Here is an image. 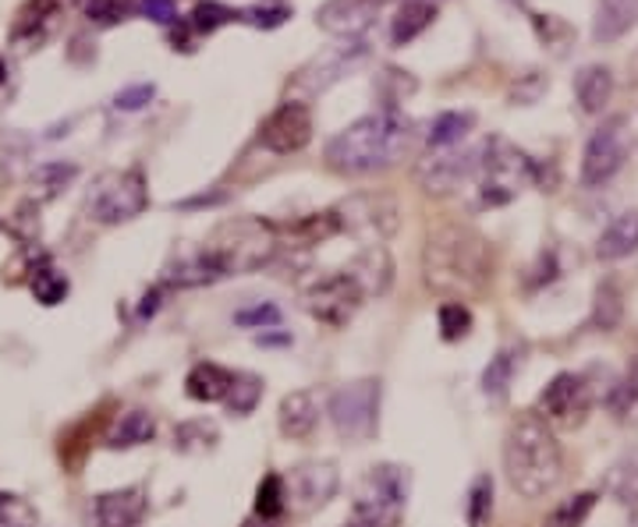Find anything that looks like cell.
<instances>
[{
	"mask_svg": "<svg viewBox=\"0 0 638 527\" xmlns=\"http://www.w3.org/2000/svg\"><path fill=\"white\" fill-rule=\"evenodd\" d=\"M362 287L351 280V273H330L323 280H316L306 298H301V304H306V312L323 322V326H333V330H344L351 319H355V312L362 309Z\"/></svg>",
	"mask_w": 638,
	"mask_h": 527,
	"instance_id": "cell-11",
	"label": "cell"
},
{
	"mask_svg": "<svg viewBox=\"0 0 638 527\" xmlns=\"http://www.w3.org/2000/svg\"><path fill=\"white\" fill-rule=\"evenodd\" d=\"M153 96H157V89L153 85H131V89H121L114 96V107L117 110H142L146 104H153Z\"/></svg>",
	"mask_w": 638,
	"mask_h": 527,
	"instance_id": "cell-49",
	"label": "cell"
},
{
	"mask_svg": "<svg viewBox=\"0 0 638 527\" xmlns=\"http://www.w3.org/2000/svg\"><path fill=\"white\" fill-rule=\"evenodd\" d=\"M472 178L479 189V209H497L540 181V166L529 160V152L511 146L508 139H490L479 152Z\"/></svg>",
	"mask_w": 638,
	"mask_h": 527,
	"instance_id": "cell-5",
	"label": "cell"
},
{
	"mask_svg": "<svg viewBox=\"0 0 638 527\" xmlns=\"http://www.w3.org/2000/svg\"><path fill=\"white\" fill-rule=\"evenodd\" d=\"M472 128H476V114L472 110H447V114H440L429 125L426 142L433 149H450V146H458Z\"/></svg>",
	"mask_w": 638,
	"mask_h": 527,
	"instance_id": "cell-30",
	"label": "cell"
},
{
	"mask_svg": "<svg viewBox=\"0 0 638 527\" xmlns=\"http://www.w3.org/2000/svg\"><path fill=\"white\" fill-rule=\"evenodd\" d=\"M153 435H157V418L142 411V407H131V411L117 415V421L110 424L107 447L110 450H136V447H146Z\"/></svg>",
	"mask_w": 638,
	"mask_h": 527,
	"instance_id": "cell-24",
	"label": "cell"
},
{
	"mask_svg": "<svg viewBox=\"0 0 638 527\" xmlns=\"http://www.w3.org/2000/svg\"><path fill=\"white\" fill-rule=\"evenodd\" d=\"M493 514V478L490 474H479L468 488V503H465V520L468 527H486Z\"/></svg>",
	"mask_w": 638,
	"mask_h": 527,
	"instance_id": "cell-37",
	"label": "cell"
},
{
	"mask_svg": "<svg viewBox=\"0 0 638 527\" xmlns=\"http://www.w3.org/2000/svg\"><path fill=\"white\" fill-rule=\"evenodd\" d=\"M280 234H288L298 248H306V245H323L327 237L341 234V219H338V213H333V209H327V213H309V216L295 219V224H288L284 230L277 227V237H280Z\"/></svg>",
	"mask_w": 638,
	"mask_h": 527,
	"instance_id": "cell-28",
	"label": "cell"
},
{
	"mask_svg": "<svg viewBox=\"0 0 638 527\" xmlns=\"http://www.w3.org/2000/svg\"><path fill=\"white\" fill-rule=\"evenodd\" d=\"M405 503H408V471L380 464L359 482L351 514H355V520L373 527H397L401 514H405Z\"/></svg>",
	"mask_w": 638,
	"mask_h": 527,
	"instance_id": "cell-7",
	"label": "cell"
},
{
	"mask_svg": "<svg viewBox=\"0 0 638 527\" xmlns=\"http://www.w3.org/2000/svg\"><path fill=\"white\" fill-rule=\"evenodd\" d=\"M277 227L266 224L259 216H238L221 224L210 241L203 245L210 251V259L221 266L224 277H242V273H256L266 262L277 255Z\"/></svg>",
	"mask_w": 638,
	"mask_h": 527,
	"instance_id": "cell-4",
	"label": "cell"
},
{
	"mask_svg": "<svg viewBox=\"0 0 638 527\" xmlns=\"http://www.w3.org/2000/svg\"><path fill=\"white\" fill-rule=\"evenodd\" d=\"M231 386H234V372H227L216 362H199L189 376H184V394L195 404H221L231 397Z\"/></svg>",
	"mask_w": 638,
	"mask_h": 527,
	"instance_id": "cell-21",
	"label": "cell"
},
{
	"mask_svg": "<svg viewBox=\"0 0 638 527\" xmlns=\"http://www.w3.org/2000/svg\"><path fill=\"white\" fill-rule=\"evenodd\" d=\"M288 488V503L295 514H312V509L327 506L338 492V467L333 464H301L291 471Z\"/></svg>",
	"mask_w": 638,
	"mask_h": 527,
	"instance_id": "cell-17",
	"label": "cell"
},
{
	"mask_svg": "<svg viewBox=\"0 0 638 527\" xmlns=\"http://www.w3.org/2000/svg\"><path fill=\"white\" fill-rule=\"evenodd\" d=\"M635 22H638V0H599L596 22H593V40L603 46L617 43Z\"/></svg>",
	"mask_w": 638,
	"mask_h": 527,
	"instance_id": "cell-23",
	"label": "cell"
},
{
	"mask_svg": "<svg viewBox=\"0 0 638 527\" xmlns=\"http://www.w3.org/2000/svg\"><path fill=\"white\" fill-rule=\"evenodd\" d=\"M238 19L248 22V25H256V29H277V25H284L291 19V11L284 4H277V8H248V11L238 14Z\"/></svg>",
	"mask_w": 638,
	"mask_h": 527,
	"instance_id": "cell-46",
	"label": "cell"
},
{
	"mask_svg": "<svg viewBox=\"0 0 638 527\" xmlns=\"http://www.w3.org/2000/svg\"><path fill=\"white\" fill-rule=\"evenodd\" d=\"M625 117H610V121H603L593 139L585 142V152H582V189H603L620 166H625V157H628V131H625Z\"/></svg>",
	"mask_w": 638,
	"mask_h": 527,
	"instance_id": "cell-10",
	"label": "cell"
},
{
	"mask_svg": "<svg viewBox=\"0 0 638 527\" xmlns=\"http://www.w3.org/2000/svg\"><path fill=\"white\" fill-rule=\"evenodd\" d=\"M29 287H32V294H36V301H40V304H46V309H54V304H61L64 298H68V291H72L68 277H64L61 269H54V266H40V269H32V280H29Z\"/></svg>",
	"mask_w": 638,
	"mask_h": 527,
	"instance_id": "cell-33",
	"label": "cell"
},
{
	"mask_svg": "<svg viewBox=\"0 0 638 527\" xmlns=\"http://www.w3.org/2000/svg\"><path fill=\"white\" fill-rule=\"evenodd\" d=\"M596 492H578V496L564 499L557 509L550 514L546 527H582L585 520H589V514L596 509Z\"/></svg>",
	"mask_w": 638,
	"mask_h": 527,
	"instance_id": "cell-39",
	"label": "cell"
},
{
	"mask_svg": "<svg viewBox=\"0 0 638 527\" xmlns=\"http://www.w3.org/2000/svg\"><path fill=\"white\" fill-rule=\"evenodd\" d=\"M436 326H440V336L447 344H458V340L472 333V312H468L465 301H444L436 309Z\"/></svg>",
	"mask_w": 638,
	"mask_h": 527,
	"instance_id": "cell-35",
	"label": "cell"
},
{
	"mask_svg": "<svg viewBox=\"0 0 638 527\" xmlns=\"http://www.w3.org/2000/svg\"><path fill=\"white\" fill-rule=\"evenodd\" d=\"M503 471L522 499H543L564 478V450L550 424L529 411L518 415L503 439Z\"/></svg>",
	"mask_w": 638,
	"mask_h": 527,
	"instance_id": "cell-3",
	"label": "cell"
},
{
	"mask_svg": "<svg viewBox=\"0 0 638 527\" xmlns=\"http://www.w3.org/2000/svg\"><path fill=\"white\" fill-rule=\"evenodd\" d=\"M8 78V64L4 61H0V82H4Z\"/></svg>",
	"mask_w": 638,
	"mask_h": 527,
	"instance_id": "cell-53",
	"label": "cell"
},
{
	"mask_svg": "<svg viewBox=\"0 0 638 527\" xmlns=\"http://www.w3.org/2000/svg\"><path fill=\"white\" fill-rule=\"evenodd\" d=\"M149 514V499L139 485L131 488H114L96 496L93 503V524L96 527H139Z\"/></svg>",
	"mask_w": 638,
	"mask_h": 527,
	"instance_id": "cell-18",
	"label": "cell"
},
{
	"mask_svg": "<svg viewBox=\"0 0 638 527\" xmlns=\"http://www.w3.org/2000/svg\"><path fill=\"white\" fill-rule=\"evenodd\" d=\"M259 397H263V379L259 376H248V372H245V376H234L231 397H227L231 415H238V418L252 415V411H256Z\"/></svg>",
	"mask_w": 638,
	"mask_h": 527,
	"instance_id": "cell-41",
	"label": "cell"
},
{
	"mask_svg": "<svg viewBox=\"0 0 638 527\" xmlns=\"http://www.w3.org/2000/svg\"><path fill=\"white\" fill-rule=\"evenodd\" d=\"M383 0H327L316 11V22L338 40H359L362 32L380 19Z\"/></svg>",
	"mask_w": 638,
	"mask_h": 527,
	"instance_id": "cell-16",
	"label": "cell"
},
{
	"mask_svg": "<svg viewBox=\"0 0 638 527\" xmlns=\"http://www.w3.org/2000/svg\"><path fill=\"white\" fill-rule=\"evenodd\" d=\"M277 421H280V432L288 439H309L319 424V404L309 389H291L288 397L280 400L277 407Z\"/></svg>",
	"mask_w": 638,
	"mask_h": 527,
	"instance_id": "cell-19",
	"label": "cell"
},
{
	"mask_svg": "<svg viewBox=\"0 0 638 527\" xmlns=\"http://www.w3.org/2000/svg\"><path fill=\"white\" fill-rule=\"evenodd\" d=\"M86 14H89L93 22H99V25H114V22H121L125 14H128V4H125V0H89Z\"/></svg>",
	"mask_w": 638,
	"mask_h": 527,
	"instance_id": "cell-48",
	"label": "cell"
},
{
	"mask_svg": "<svg viewBox=\"0 0 638 527\" xmlns=\"http://www.w3.org/2000/svg\"><path fill=\"white\" fill-rule=\"evenodd\" d=\"M423 273L436 294L461 301L479 294L493 277V251L486 237L465 224H440L423 248Z\"/></svg>",
	"mask_w": 638,
	"mask_h": 527,
	"instance_id": "cell-1",
	"label": "cell"
},
{
	"mask_svg": "<svg viewBox=\"0 0 638 527\" xmlns=\"http://www.w3.org/2000/svg\"><path fill=\"white\" fill-rule=\"evenodd\" d=\"M78 178V166L72 163H43L32 170V192L40 198H57Z\"/></svg>",
	"mask_w": 638,
	"mask_h": 527,
	"instance_id": "cell-32",
	"label": "cell"
},
{
	"mask_svg": "<svg viewBox=\"0 0 638 527\" xmlns=\"http://www.w3.org/2000/svg\"><path fill=\"white\" fill-rule=\"evenodd\" d=\"M333 213L341 219V230L373 237V241H383V237H391L397 230V206L391 195H376V192L351 195Z\"/></svg>",
	"mask_w": 638,
	"mask_h": 527,
	"instance_id": "cell-12",
	"label": "cell"
},
{
	"mask_svg": "<svg viewBox=\"0 0 638 527\" xmlns=\"http://www.w3.org/2000/svg\"><path fill=\"white\" fill-rule=\"evenodd\" d=\"M631 251H638V213H620L610 219V227L599 234L596 259L617 262V259H628Z\"/></svg>",
	"mask_w": 638,
	"mask_h": 527,
	"instance_id": "cell-25",
	"label": "cell"
},
{
	"mask_svg": "<svg viewBox=\"0 0 638 527\" xmlns=\"http://www.w3.org/2000/svg\"><path fill=\"white\" fill-rule=\"evenodd\" d=\"M589 411V386H585L582 376L575 372H561L546 383V389L540 394V415L543 421L564 424V429H575V424Z\"/></svg>",
	"mask_w": 638,
	"mask_h": 527,
	"instance_id": "cell-14",
	"label": "cell"
},
{
	"mask_svg": "<svg viewBox=\"0 0 638 527\" xmlns=\"http://www.w3.org/2000/svg\"><path fill=\"white\" fill-rule=\"evenodd\" d=\"M263 527H274V524H270V520H263Z\"/></svg>",
	"mask_w": 638,
	"mask_h": 527,
	"instance_id": "cell-54",
	"label": "cell"
},
{
	"mask_svg": "<svg viewBox=\"0 0 638 527\" xmlns=\"http://www.w3.org/2000/svg\"><path fill=\"white\" fill-rule=\"evenodd\" d=\"M142 14L146 19H153L160 25H174L178 22V8H174V0H142Z\"/></svg>",
	"mask_w": 638,
	"mask_h": 527,
	"instance_id": "cell-50",
	"label": "cell"
},
{
	"mask_svg": "<svg viewBox=\"0 0 638 527\" xmlns=\"http://www.w3.org/2000/svg\"><path fill=\"white\" fill-rule=\"evenodd\" d=\"M344 273H351V280H355L362 287V294H383L391 287V277H394V262L383 245H369L355 262H351Z\"/></svg>",
	"mask_w": 638,
	"mask_h": 527,
	"instance_id": "cell-20",
	"label": "cell"
},
{
	"mask_svg": "<svg viewBox=\"0 0 638 527\" xmlns=\"http://www.w3.org/2000/svg\"><path fill=\"white\" fill-rule=\"evenodd\" d=\"M369 61V43L365 40H338L333 46L319 50L312 61H306L295 75V93L301 96H319L327 93L330 85H338L344 75H351L355 67Z\"/></svg>",
	"mask_w": 638,
	"mask_h": 527,
	"instance_id": "cell-9",
	"label": "cell"
},
{
	"mask_svg": "<svg viewBox=\"0 0 638 527\" xmlns=\"http://www.w3.org/2000/svg\"><path fill=\"white\" fill-rule=\"evenodd\" d=\"M216 439H221V432H216L213 421H206V418L184 421V424H178V432H174V450H181V453H206V450L216 447Z\"/></svg>",
	"mask_w": 638,
	"mask_h": 527,
	"instance_id": "cell-34",
	"label": "cell"
},
{
	"mask_svg": "<svg viewBox=\"0 0 638 527\" xmlns=\"http://www.w3.org/2000/svg\"><path fill=\"white\" fill-rule=\"evenodd\" d=\"M160 298H163V287H153L146 298H142V304H139V319H146V315H153L157 309H160Z\"/></svg>",
	"mask_w": 638,
	"mask_h": 527,
	"instance_id": "cell-51",
	"label": "cell"
},
{
	"mask_svg": "<svg viewBox=\"0 0 638 527\" xmlns=\"http://www.w3.org/2000/svg\"><path fill=\"white\" fill-rule=\"evenodd\" d=\"M234 322H238V326H248V330H270L280 322V309L270 301H259V304H252V309L234 315Z\"/></svg>",
	"mask_w": 638,
	"mask_h": 527,
	"instance_id": "cell-44",
	"label": "cell"
},
{
	"mask_svg": "<svg viewBox=\"0 0 638 527\" xmlns=\"http://www.w3.org/2000/svg\"><path fill=\"white\" fill-rule=\"evenodd\" d=\"M11 227H14V234L22 237V241H32V237L40 234V206H36V202H22V206L14 209Z\"/></svg>",
	"mask_w": 638,
	"mask_h": 527,
	"instance_id": "cell-47",
	"label": "cell"
},
{
	"mask_svg": "<svg viewBox=\"0 0 638 527\" xmlns=\"http://www.w3.org/2000/svg\"><path fill=\"white\" fill-rule=\"evenodd\" d=\"M412 146V121L397 107L359 117L327 146V163L338 174H376L394 166Z\"/></svg>",
	"mask_w": 638,
	"mask_h": 527,
	"instance_id": "cell-2",
	"label": "cell"
},
{
	"mask_svg": "<svg viewBox=\"0 0 638 527\" xmlns=\"http://www.w3.org/2000/svg\"><path fill=\"white\" fill-rule=\"evenodd\" d=\"M256 517L263 520H277L284 509H288V488H284V478L280 474H266L256 488Z\"/></svg>",
	"mask_w": 638,
	"mask_h": 527,
	"instance_id": "cell-36",
	"label": "cell"
},
{
	"mask_svg": "<svg viewBox=\"0 0 638 527\" xmlns=\"http://www.w3.org/2000/svg\"><path fill=\"white\" fill-rule=\"evenodd\" d=\"M259 142L270 152H277V157H291V152H301L312 142V114H309V107L298 104V99L280 104L263 121Z\"/></svg>",
	"mask_w": 638,
	"mask_h": 527,
	"instance_id": "cell-13",
	"label": "cell"
},
{
	"mask_svg": "<svg viewBox=\"0 0 638 527\" xmlns=\"http://www.w3.org/2000/svg\"><path fill=\"white\" fill-rule=\"evenodd\" d=\"M216 280H224V273H221V266L210 259L206 248L181 255V259L167 269V277H163L167 287H181V291H189V287H206V283H216Z\"/></svg>",
	"mask_w": 638,
	"mask_h": 527,
	"instance_id": "cell-22",
	"label": "cell"
},
{
	"mask_svg": "<svg viewBox=\"0 0 638 527\" xmlns=\"http://www.w3.org/2000/svg\"><path fill=\"white\" fill-rule=\"evenodd\" d=\"M259 344H288V336H259Z\"/></svg>",
	"mask_w": 638,
	"mask_h": 527,
	"instance_id": "cell-52",
	"label": "cell"
},
{
	"mask_svg": "<svg viewBox=\"0 0 638 527\" xmlns=\"http://www.w3.org/2000/svg\"><path fill=\"white\" fill-rule=\"evenodd\" d=\"M546 75H540V72H529V75H522L514 85H511V104H522V107H529V104H535L543 93H546Z\"/></svg>",
	"mask_w": 638,
	"mask_h": 527,
	"instance_id": "cell-45",
	"label": "cell"
},
{
	"mask_svg": "<svg viewBox=\"0 0 638 527\" xmlns=\"http://www.w3.org/2000/svg\"><path fill=\"white\" fill-rule=\"evenodd\" d=\"M620 315H625V298H620L617 283H599L593 301V326L603 333H614L620 326Z\"/></svg>",
	"mask_w": 638,
	"mask_h": 527,
	"instance_id": "cell-31",
	"label": "cell"
},
{
	"mask_svg": "<svg viewBox=\"0 0 638 527\" xmlns=\"http://www.w3.org/2000/svg\"><path fill=\"white\" fill-rule=\"evenodd\" d=\"M476 163H479V152L440 149V152H433V157L418 160L415 181H418V189L429 195H450L455 189H461V181L476 174Z\"/></svg>",
	"mask_w": 638,
	"mask_h": 527,
	"instance_id": "cell-15",
	"label": "cell"
},
{
	"mask_svg": "<svg viewBox=\"0 0 638 527\" xmlns=\"http://www.w3.org/2000/svg\"><path fill=\"white\" fill-rule=\"evenodd\" d=\"M610 492H614V499L625 503V506H635V503H638V450H635V453H625V456H620V461L614 464Z\"/></svg>",
	"mask_w": 638,
	"mask_h": 527,
	"instance_id": "cell-38",
	"label": "cell"
},
{
	"mask_svg": "<svg viewBox=\"0 0 638 527\" xmlns=\"http://www.w3.org/2000/svg\"><path fill=\"white\" fill-rule=\"evenodd\" d=\"M231 19H238L231 8H224V4H216V0H206V4H199L195 11H192V19H189V25L195 29V32H216L221 25H227Z\"/></svg>",
	"mask_w": 638,
	"mask_h": 527,
	"instance_id": "cell-42",
	"label": "cell"
},
{
	"mask_svg": "<svg viewBox=\"0 0 638 527\" xmlns=\"http://www.w3.org/2000/svg\"><path fill=\"white\" fill-rule=\"evenodd\" d=\"M327 415L344 443H369L380 429V383L359 379L330 394Z\"/></svg>",
	"mask_w": 638,
	"mask_h": 527,
	"instance_id": "cell-8",
	"label": "cell"
},
{
	"mask_svg": "<svg viewBox=\"0 0 638 527\" xmlns=\"http://www.w3.org/2000/svg\"><path fill=\"white\" fill-rule=\"evenodd\" d=\"M607 407H610L617 418H625L631 407H638V358H631V365L625 368V376H620V379L610 386Z\"/></svg>",
	"mask_w": 638,
	"mask_h": 527,
	"instance_id": "cell-40",
	"label": "cell"
},
{
	"mask_svg": "<svg viewBox=\"0 0 638 527\" xmlns=\"http://www.w3.org/2000/svg\"><path fill=\"white\" fill-rule=\"evenodd\" d=\"M575 96H578V107H582L585 114H603V107H607L610 96H614V75H610V67H603V64L582 67L578 78H575Z\"/></svg>",
	"mask_w": 638,
	"mask_h": 527,
	"instance_id": "cell-26",
	"label": "cell"
},
{
	"mask_svg": "<svg viewBox=\"0 0 638 527\" xmlns=\"http://www.w3.org/2000/svg\"><path fill=\"white\" fill-rule=\"evenodd\" d=\"M518 362H522V354H518L514 347L497 351V358H490V365H486V372H482V394L490 400L508 397V389L514 383V372H518Z\"/></svg>",
	"mask_w": 638,
	"mask_h": 527,
	"instance_id": "cell-29",
	"label": "cell"
},
{
	"mask_svg": "<svg viewBox=\"0 0 638 527\" xmlns=\"http://www.w3.org/2000/svg\"><path fill=\"white\" fill-rule=\"evenodd\" d=\"M436 22V8L433 0H405L394 14L391 25V43L394 46H408L412 40H418L423 32Z\"/></svg>",
	"mask_w": 638,
	"mask_h": 527,
	"instance_id": "cell-27",
	"label": "cell"
},
{
	"mask_svg": "<svg viewBox=\"0 0 638 527\" xmlns=\"http://www.w3.org/2000/svg\"><path fill=\"white\" fill-rule=\"evenodd\" d=\"M146 206H149V189H146V178L139 166L99 174L86 198L89 219H96V224H104V227L128 224V219L142 216Z\"/></svg>",
	"mask_w": 638,
	"mask_h": 527,
	"instance_id": "cell-6",
	"label": "cell"
},
{
	"mask_svg": "<svg viewBox=\"0 0 638 527\" xmlns=\"http://www.w3.org/2000/svg\"><path fill=\"white\" fill-rule=\"evenodd\" d=\"M32 524H36V509L19 496L0 492V527H32Z\"/></svg>",
	"mask_w": 638,
	"mask_h": 527,
	"instance_id": "cell-43",
	"label": "cell"
}]
</instances>
